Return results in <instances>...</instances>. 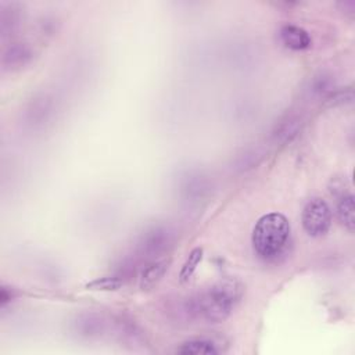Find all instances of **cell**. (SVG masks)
<instances>
[{
  "label": "cell",
  "instance_id": "6da1fadb",
  "mask_svg": "<svg viewBox=\"0 0 355 355\" xmlns=\"http://www.w3.org/2000/svg\"><path fill=\"white\" fill-rule=\"evenodd\" d=\"M243 284L234 277H225L207 290L196 294L198 319L208 323H219L229 318L243 297Z\"/></svg>",
  "mask_w": 355,
  "mask_h": 355
},
{
  "label": "cell",
  "instance_id": "7a4b0ae2",
  "mask_svg": "<svg viewBox=\"0 0 355 355\" xmlns=\"http://www.w3.org/2000/svg\"><path fill=\"white\" fill-rule=\"evenodd\" d=\"M290 237V223L279 212L261 216L252 229V247L262 259H275L286 248Z\"/></svg>",
  "mask_w": 355,
  "mask_h": 355
},
{
  "label": "cell",
  "instance_id": "3957f363",
  "mask_svg": "<svg viewBox=\"0 0 355 355\" xmlns=\"http://www.w3.org/2000/svg\"><path fill=\"white\" fill-rule=\"evenodd\" d=\"M302 227L311 237H320L327 233L331 225V209L322 198L309 200L301 216Z\"/></svg>",
  "mask_w": 355,
  "mask_h": 355
},
{
  "label": "cell",
  "instance_id": "277c9868",
  "mask_svg": "<svg viewBox=\"0 0 355 355\" xmlns=\"http://www.w3.org/2000/svg\"><path fill=\"white\" fill-rule=\"evenodd\" d=\"M173 241V233L168 226L154 225L148 227L140 237L137 251L141 258L153 259L164 254Z\"/></svg>",
  "mask_w": 355,
  "mask_h": 355
},
{
  "label": "cell",
  "instance_id": "5b68a950",
  "mask_svg": "<svg viewBox=\"0 0 355 355\" xmlns=\"http://www.w3.org/2000/svg\"><path fill=\"white\" fill-rule=\"evenodd\" d=\"M54 112L53 98L46 94L35 96L25 108V121L32 128H40L50 121Z\"/></svg>",
  "mask_w": 355,
  "mask_h": 355
},
{
  "label": "cell",
  "instance_id": "8992f818",
  "mask_svg": "<svg viewBox=\"0 0 355 355\" xmlns=\"http://www.w3.org/2000/svg\"><path fill=\"white\" fill-rule=\"evenodd\" d=\"M33 55L35 51L28 43L14 42L3 51L1 65L6 71H19L31 64Z\"/></svg>",
  "mask_w": 355,
  "mask_h": 355
},
{
  "label": "cell",
  "instance_id": "52a82bcc",
  "mask_svg": "<svg viewBox=\"0 0 355 355\" xmlns=\"http://www.w3.org/2000/svg\"><path fill=\"white\" fill-rule=\"evenodd\" d=\"M301 126H302L301 115L297 112H287L276 122L272 132V139L280 144L290 143L298 135Z\"/></svg>",
  "mask_w": 355,
  "mask_h": 355
},
{
  "label": "cell",
  "instance_id": "ba28073f",
  "mask_svg": "<svg viewBox=\"0 0 355 355\" xmlns=\"http://www.w3.org/2000/svg\"><path fill=\"white\" fill-rule=\"evenodd\" d=\"M279 36H280V40L284 44V47H287L290 50H295V51L305 50L312 43L309 33L304 28L291 25V24L282 26L279 31Z\"/></svg>",
  "mask_w": 355,
  "mask_h": 355
},
{
  "label": "cell",
  "instance_id": "9c48e42d",
  "mask_svg": "<svg viewBox=\"0 0 355 355\" xmlns=\"http://www.w3.org/2000/svg\"><path fill=\"white\" fill-rule=\"evenodd\" d=\"M22 8L18 3H4L0 7V32L3 37L11 36L21 25Z\"/></svg>",
  "mask_w": 355,
  "mask_h": 355
},
{
  "label": "cell",
  "instance_id": "30bf717a",
  "mask_svg": "<svg viewBox=\"0 0 355 355\" xmlns=\"http://www.w3.org/2000/svg\"><path fill=\"white\" fill-rule=\"evenodd\" d=\"M73 331L85 338L98 337L104 331V320L97 313H82L73 322Z\"/></svg>",
  "mask_w": 355,
  "mask_h": 355
},
{
  "label": "cell",
  "instance_id": "8fae6325",
  "mask_svg": "<svg viewBox=\"0 0 355 355\" xmlns=\"http://www.w3.org/2000/svg\"><path fill=\"white\" fill-rule=\"evenodd\" d=\"M171 266V258H161L157 261H153L148 263L140 276V288L141 290H150L155 284L159 283V280L164 277L166 270Z\"/></svg>",
  "mask_w": 355,
  "mask_h": 355
},
{
  "label": "cell",
  "instance_id": "7c38bea8",
  "mask_svg": "<svg viewBox=\"0 0 355 355\" xmlns=\"http://www.w3.org/2000/svg\"><path fill=\"white\" fill-rule=\"evenodd\" d=\"M219 351L218 344L209 338H193L176 348V352L183 355H215Z\"/></svg>",
  "mask_w": 355,
  "mask_h": 355
},
{
  "label": "cell",
  "instance_id": "4fadbf2b",
  "mask_svg": "<svg viewBox=\"0 0 355 355\" xmlns=\"http://www.w3.org/2000/svg\"><path fill=\"white\" fill-rule=\"evenodd\" d=\"M337 216L341 225L348 230L354 232L355 227V207L354 196L351 193H343L337 201Z\"/></svg>",
  "mask_w": 355,
  "mask_h": 355
},
{
  "label": "cell",
  "instance_id": "5bb4252c",
  "mask_svg": "<svg viewBox=\"0 0 355 355\" xmlns=\"http://www.w3.org/2000/svg\"><path fill=\"white\" fill-rule=\"evenodd\" d=\"M336 89L334 76L326 71H320L312 76L309 82V93L315 97L330 96Z\"/></svg>",
  "mask_w": 355,
  "mask_h": 355
},
{
  "label": "cell",
  "instance_id": "9a60e30c",
  "mask_svg": "<svg viewBox=\"0 0 355 355\" xmlns=\"http://www.w3.org/2000/svg\"><path fill=\"white\" fill-rule=\"evenodd\" d=\"M202 259V248L201 247H196L190 251L187 259L184 261L182 269H180V273H179V280L180 283H186L191 276L193 273L196 272L198 263L201 262Z\"/></svg>",
  "mask_w": 355,
  "mask_h": 355
},
{
  "label": "cell",
  "instance_id": "2e32d148",
  "mask_svg": "<svg viewBox=\"0 0 355 355\" xmlns=\"http://www.w3.org/2000/svg\"><path fill=\"white\" fill-rule=\"evenodd\" d=\"M263 157V153L259 147H250L243 150V153L236 158V168L240 171H247L254 168L261 158Z\"/></svg>",
  "mask_w": 355,
  "mask_h": 355
},
{
  "label": "cell",
  "instance_id": "e0dca14e",
  "mask_svg": "<svg viewBox=\"0 0 355 355\" xmlns=\"http://www.w3.org/2000/svg\"><path fill=\"white\" fill-rule=\"evenodd\" d=\"M121 286H122V280L118 276H104L87 283L86 288L97 290V291H112V290H118Z\"/></svg>",
  "mask_w": 355,
  "mask_h": 355
},
{
  "label": "cell",
  "instance_id": "ac0fdd59",
  "mask_svg": "<svg viewBox=\"0 0 355 355\" xmlns=\"http://www.w3.org/2000/svg\"><path fill=\"white\" fill-rule=\"evenodd\" d=\"M329 104L330 105H343V104H349L352 101V92L345 90V92H333L329 96Z\"/></svg>",
  "mask_w": 355,
  "mask_h": 355
},
{
  "label": "cell",
  "instance_id": "d6986e66",
  "mask_svg": "<svg viewBox=\"0 0 355 355\" xmlns=\"http://www.w3.org/2000/svg\"><path fill=\"white\" fill-rule=\"evenodd\" d=\"M11 298H12L11 293L8 294L7 288H6V287H3V288L0 290V304H1V306H4V305H6Z\"/></svg>",
  "mask_w": 355,
  "mask_h": 355
}]
</instances>
